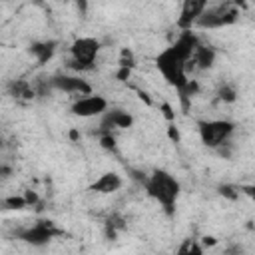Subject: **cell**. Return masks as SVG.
Segmentation results:
<instances>
[{
	"label": "cell",
	"instance_id": "obj_14",
	"mask_svg": "<svg viewBox=\"0 0 255 255\" xmlns=\"http://www.w3.org/2000/svg\"><path fill=\"white\" fill-rule=\"evenodd\" d=\"M56 48H58V42H56V40L32 42V44H30V54L36 58L38 64H46V62H50V60L54 58Z\"/></svg>",
	"mask_w": 255,
	"mask_h": 255
},
{
	"label": "cell",
	"instance_id": "obj_4",
	"mask_svg": "<svg viewBox=\"0 0 255 255\" xmlns=\"http://www.w3.org/2000/svg\"><path fill=\"white\" fill-rule=\"evenodd\" d=\"M100 42L96 38H78L72 42L70 46V54L72 60L68 62V66L76 72H88L94 68L96 58L100 54Z\"/></svg>",
	"mask_w": 255,
	"mask_h": 255
},
{
	"label": "cell",
	"instance_id": "obj_27",
	"mask_svg": "<svg viewBox=\"0 0 255 255\" xmlns=\"http://www.w3.org/2000/svg\"><path fill=\"white\" fill-rule=\"evenodd\" d=\"M215 243H217V239H215V237H207V235H205L203 241H201V245H215Z\"/></svg>",
	"mask_w": 255,
	"mask_h": 255
},
{
	"label": "cell",
	"instance_id": "obj_6",
	"mask_svg": "<svg viewBox=\"0 0 255 255\" xmlns=\"http://www.w3.org/2000/svg\"><path fill=\"white\" fill-rule=\"evenodd\" d=\"M58 235H64V231L58 229L56 223L50 221V219H40L34 225H30L26 229H20L16 233V237L20 241H24V243H28L32 247H44V245H48Z\"/></svg>",
	"mask_w": 255,
	"mask_h": 255
},
{
	"label": "cell",
	"instance_id": "obj_8",
	"mask_svg": "<svg viewBox=\"0 0 255 255\" xmlns=\"http://www.w3.org/2000/svg\"><path fill=\"white\" fill-rule=\"evenodd\" d=\"M108 110V100L104 96L92 94V96H84L78 98L72 104V114L78 118H94V116H102Z\"/></svg>",
	"mask_w": 255,
	"mask_h": 255
},
{
	"label": "cell",
	"instance_id": "obj_2",
	"mask_svg": "<svg viewBox=\"0 0 255 255\" xmlns=\"http://www.w3.org/2000/svg\"><path fill=\"white\" fill-rule=\"evenodd\" d=\"M155 68L159 70V74L163 76V80L171 88H175L177 92H181L187 86V82H189V78H187V62L171 46H167L165 50H161L157 54Z\"/></svg>",
	"mask_w": 255,
	"mask_h": 255
},
{
	"label": "cell",
	"instance_id": "obj_5",
	"mask_svg": "<svg viewBox=\"0 0 255 255\" xmlns=\"http://www.w3.org/2000/svg\"><path fill=\"white\" fill-rule=\"evenodd\" d=\"M239 20V8L235 2H223L215 6H207L205 12L197 20V28H223L231 26Z\"/></svg>",
	"mask_w": 255,
	"mask_h": 255
},
{
	"label": "cell",
	"instance_id": "obj_26",
	"mask_svg": "<svg viewBox=\"0 0 255 255\" xmlns=\"http://www.w3.org/2000/svg\"><path fill=\"white\" fill-rule=\"evenodd\" d=\"M241 245H231V247H227L225 251H223V255H241Z\"/></svg>",
	"mask_w": 255,
	"mask_h": 255
},
{
	"label": "cell",
	"instance_id": "obj_28",
	"mask_svg": "<svg viewBox=\"0 0 255 255\" xmlns=\"http://www.w3.org/2000/svg\"><path fill=\"white\" fill-rule=\"evenodd\" d=\"M0 173H2V177H8V175L12 173V167H8V165H2V167H0Z\"/></svg>",
	"mask_w": 255,
	"mask_h": 255
},
{
	"label": "cell",
	"instance_id": "obj_12",
	"mask_svg": "<svg viewBox=\"0 0 255 255\" xmlns=\"http://www.w3.org/2000/svg\"><path fill=\"white\" fill-rule=\"evenodd\" d=\"M122 185H124V179H122L120 173H116V171H106V173H102L88 189L94 191V193H114V191H118Z\"/></svg>",
	"mask_w": 255,
	"mask_h": 255
},
{
	"label": "cell",
	"instance_id": "obj_16",
	"mask_svg": "<svg viewBox=\"0 0 255 255\" xmlns=\"http://www.w3.org/2000/svg\"><path fill=\"white\" fill-rule=\"evenodd\" d=\"M175 255H205V251H203V245L197 239H185L177 247Z\"/></svg>",
	"mask_w": 255,
	"mask_h": 255
},
{
	"label": "cell",
	"instance_id": "obj_15",
	"mask_svg": "<svg viewBox=\"0 0 255 255\" xmlns=\"http://www.w3.org/2000/svg\"><path fill=\"white\" fill-rule=\"evenodd\" d=\"M8 92L10 96H14L16 100H32L34 98V88L26 82V80H12L8 84Z\"/></svg>",
	"mask_w": 255,
	"mask_h": 255
},
{
	"label": "cell",
	"instance_id": "obj_13",
	"mask_svg": "<svg viewBox=\"0 0 255 255\" xmlns=\"http://www.w3.org/2000/svg\"><path fill=\"white\" fill-rule=\"evenodd\" d=\"M215 64V50L207 44H199L193 58L187 64V72L189 70H209Z\"/></svg>",
	"mask_w": 255,
	"mask_h": 255
},
{
	"label": "cell",
	"instance_id": "obj_24",
	"mask_svg": "<svg viewBox=\"0 0 255 255\" xmlns=\"http://www.w3.org/2000/svg\"><path fill=\"white\" fill-rule=\"evenodd\" d=\"M239 191L245 193L247 197L255 199V183H249V185H239Z\"/></svg>",
	"mask_w": 255,
	"mask_h": 255
},
{
	"label": "cell",
	"instance_id": "obj_7",
	"mask_svg": "<svg viewBox=\"0 0 255 255\" xmlns=\"http://www.w3.org/2000/svg\"><path fill=\"white\" fill-rule=\"evenodd\" d=\"M50 90H60L66 94H78V96H92V86L80 78V76H70V74H56L48 80Z\"/></svg>",
	"mask_w": 255,
	"mask_h": 255
},
{
	"label": "cell",
	"instance_id": "obj_20",
	"mask_svg": "<svg viewBox=\"0 0 255 255\" xmlns=\"http://www.w3.org/2000/svg\"><path fill=\"white\" fill-rule=\"evenodd\" d=\"M118 64H120V68H128V70H133V66H135V58H133V52H131L129 48H122Z\"/></svg>",
	"mask_w": 255,
	"mask_h": 255
},
{
	"label": "cell",
	"instance_id": "obj_9",
	"mask_svg": "<svg viewBox=\"0 0 255 255\" xmlns=\"http://www.w3.org/2000/svg\"><path fill=\"white\" fill-rule=\"evenodd\" d=\"M205 8H207L205 0H185L181 4V12H179V18H177V28L181 32L183 30H193V26L197 24V20L205 12Z\"/></svg>",
	"mask_w": 255,
	"mask_h": 255
},
{
	"label": "cell",
	"instance_id": "obj_19",
	"mask_svg": "<svg viewBox=\"0 0 255 255\" xmlns=\"http://www.w3.org/2000/svg\"><path fill=\"white\" fill-rule=\"evenodd\" d=\"M217 191H219V195L221 197H225V199H229V201H235L237 197H239V185H231V183H221L219 187H217Z\"/></svg>",
	"mask_w": 255,
	"mask_h": 255
},
{
	"label": "cell",
	"instance_id": "obj_17",
	"mask_svg": "<svg viewBox=\"0 0 255 255\" xmlns=\"http://www.w3.org/2000/svg\"><path fill=\"white\" fill-rule=\"evenodd\" d=\"M26 207H28V201L24 195H8L2 199V209H6V211H20Z\"/></svg>",
	"mask_w": 255,
	"mask_h": 255
},
{
	"label": "cell",
	"instance_id": "obj_21",
	"mask_svg": "<svg viewBox=\"0 0 255 255\" xmlns=\"http://www.w3.org/2000/svg\"><path fill=\"white\" fill-rule=\"evenodd\" d=\"M100 145L106 151H116V137H114V133H100Z\"/></svg>",
	"mask_w": 255,
	"mask_h": 255
},
{
	"label": "cell",
	"instance_id": "obj_22",
	"mask_svg": "<svg viewBox=\"0 0 255 255\" xmlns=\"http://www.w3.org/2000/svg\"><path fill=\"white\" fill-rule=\"evenodd\" d=\"M161 114H163V118H165L169 124H173V120H175V112H173V108H171L167 102L161 104Z\"/></svg>",
	"mask_w": 255,
	"mask_h": 255
},
{
	"label": "cell",
	"instance_id": "obj_11",
	"mask_svg": "<svg viewBox=\"0 0 255 255\" xmlns=\"http://www.w3.org/2000/svg\"><path fill=\"white\" fill-rule=\"evenodd\" d=\"M199 44L201 42H199V38L195 36L193 30H183V32H179V36L175 38V42L171 44V48L189 64V60L193 58V54H195V50H197Z\"/></svg>",
	"mask_w": 255,
	"mask_h": 255
},
{
	"label": "cell",
	"instance_id": "obj_10",
	"mask_svg": "<svg viewBox=\"0 0 255 255\" xmlns=\"http://www.w3.org/2000/svg\"><path fill=\"white\" fill-rule=\"evenodd\" d=\"M133 126V116L126 110H110L104 114L102 118V124H100V133H112L114 128H120V129H126V128H131Z\"/></svg>",
	"mask_w": 255,
	"mask_h": 255
},
{
	"label": "cell",
	"instance_id": "obj_29",
	"mask_svg": "<svg viewBox=\"0 0 255 255\" xmlns=\"http://www.w3.org/2000/svg\"><path fill=\"white\" fill-rule=\"evenodd\" d=\"M70 139L72 141H78L80 139V131L78 129H70Z\"/></svg>",
	"mask_w": 255,
	"mask_h": 255
},
{
	"label": "cell",
	"instance_id": "obj_1",
	"mask_svg": "<svg viewBox=\"0 0 255 255\" xmlns=\"http://www.w3.org/2000/svg\"><path fill=\"white\" fill-rule=\"evenodd\" d=\"M145 193L155 199L163 211L171 217L175 213V205H177V197H179V181L165 169H153L151 175H147L145 183H143Z\"/></svg>",
	"mask_w": 255,
	"mask_h": 255
},
{
	"label": "cell",
	"instance_id": "obj_25",
	"mask_svg": "<svg viewBox=\"0 0 255 255\" xmlns=\"http://www.w3.org/2000/svg\"><path fill=\"white\" fill-rule=\"evenodd\" d=\"M129 76H131V70H128V68H120L118 74H116V78H118L120 82H128Z\"/></svg>",
	"mask_w": 255,
	"mask_h": 255
},
{
	"label": "cell",
	"instance_id": "obj_18",
	"mask_svg": "<svg viewBox=\"0 0 255 255\" xmlns=\"http://www.w3.org/2000/svg\"><path fill=\"white\" fill-rule=\"evenodd\" d=\"M217 96H219V100L225 102V104H233V102L237 100V92H235V88H233L231 84H223V86L217 90Z\"/></svg>",
	"mask_w": 255,
	"mask_h": 255
},
{
	"label": "cell",
	"instance_id": "obj_23",
	"mask_svg": "<svg viewBox=\"0 0 255 255\" xmlns=\"http://www.w3.org/2000/svg\"><path fill=\"white\" fill-rule=\"evenodd\" d=\"M167 137H169L173 143H179V129H177L173 124L167 126Z\"/></svg>",
	"mask_w": 255,
	"mask_h": 255
},
{
	"label": "cell",
	"instance_id": "obj_3",
	"mask_svg": "<svg viewBox=\"0 0 255 255\" xmlns=\"http://www.w3.org/2000/svg\"><path fill=\"white\" fill-rule=\"evenodd\" d=\"M199 139L209 149H219L229 143V137L235 131V124L229 120H199L197 122Z\"/></svg>",
	"mask_w": 255,
	"mask_h": 255
}]
</instances>
